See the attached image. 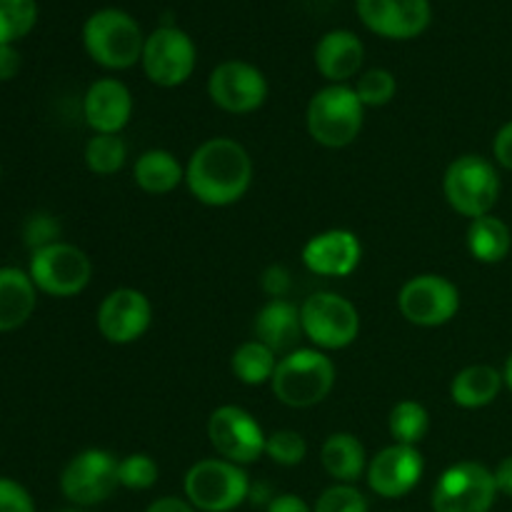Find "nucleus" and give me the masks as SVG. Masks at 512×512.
<instances>
[{"label":"nucleus","instance_id":"nucleus-12","mask_svg":"<svg viewBox=\"0 0 512 512\" xmlns=\"http://www.w3.org/2000/svg\"><path fill=\"white\" fill-rule=\"evenodd\" d=\"M398 310L410 325L440 328V325H448L458 315L460 290L445 275H415L400 288Z\"/></svg>","mask_w":512,"mask_h":512},{"label":"nucleus","instance_id":"nucleus-10","mask_svg":"<svg viewBox=\"0 0 512 512\" xmlns=\"http://www.w3.org/2000/svg\"><path fill=\"white\" fill-rule=\"evenodd\" d=\"M118 463L110 450L88 448L73 455L60 473V493L75 508H95L113 498L118 483Z\"/></svg>","mask_w":512,"mask_h":512},{"label":"nucleus","instance_id":"nucleus-43","mask_svg":"<svg viewBox=\"0 0 512 512\" xmlns=\"http://www.w3.org/2000/svg\"><path fill=\"white\" fill-rule=\"evenodd\" d=\"M503 380L505 385H508V390L512 393V353L508 355V360H505V368H503Z\"/></svg>","mask_w":512,"mask_h":512},{"label":"nucleus","instance_id":"nucleus-4","mask_svg":"<svg viewBox=\"0 0 512 512\" xmlns=\"http://www.w3.org/2000/svg\"><path fill=\"white\" fill-rule=\"evenodd\" d=\"M85 53L105 70H128L140 63L145 35L138 20L118 8H103L83 25Z\"/></svg>","mask_w":512,"mask_h":512},{"label":"nucleus","instance_id":"nucleus-34","mask_svg":"<svg viewBox=\"0 0 512 512\" xmlns=\"http://www.w3.org/2000/svg\"><path fill=\"white\" fill-rule=\"evenodd\" d=\"M313 512H370L368 498L355 485H330L315 500Z\"/></svg>","mask_w":512,"mask_h":512},{"label":"nucleus","instance_id":"nucleus-40","mask_svg":"<svg viewBox=\"0 0 512 512\" xmlns=\"http://www.w3.org/2000/svg\"><path fill=\"white\" fill-rule=\"evenodd\" d=\"M265 512H313V508H310L300 495L283 493V495H275V498L270 500L268 510Z\"/></svg>","mask_w":512,"mask_h":512},{"label":"nucleus","instance_id":"nucleus-21","mask_svg":"<svg viewBox=\"0 0 512 512\" xmlns=\"http://www.w3.org/2000/svg\"><path fill=\"white\" fill-rule=\"evenodd\" d=\"M255 340L268 345L280 358L293 350H298L303 335V320H300V308L285 298L268 300L255 315Z\"/></svg>","mask_w":512,"mask_h":512},{"label":"nucleus","instance_id":"nucleus-28","mask_svg":"<svg viewBox=\"0 0 512 512\" xmlns=\"http://www.w3.org/2000/svg\"><path fill=\"white\" fill-rule=\"evenodd\" d=\"M388 430L393 443L418 448L430 430L428 410H425V405H420L418 400H400V403H395L393 410H390Z\"/></svg>","mask_w":512,"mask_h":512},{"label":"nucleus","instance_id":"nucleus-2","mask_svg":"<svg viewBox=\"0 0 512 512\" xmlns=\"http://www.w3.org/2000/svg\"><path fill=\"white\" fill-rule=\"evenodd\" d=\"M338 370L328 353L318 348H298L278 360L270 390L288 408H313L320 405L335 388Z\"/></svg>","mask_w":512,"mask_h":512},{"label":"nucleus","instance_id":"nucleus-11","mask_svg":"<svg viewBox=\"0 0 512 512\" xmlns=\"http://www.w3.org/2000/svg\"><path fill=\"white\" fill-rule=\"evenodd\" d=\"M198 50L193 38L175 25H163L145 38L143 65L145 78L160 88H178L188 83L195 73Z\"/></svg>","mask_w":512,"mask_h":512},{"label":"nucleus","instance_id":"nucleus-24","mask_svg":"<svg viewBox=\"0 0 512 512\" xmlns=\"http://www.w3.org/2000/svg\"><path fill=\"white\" fill-rule=\"evenodd\" d=\"M503 385V373L493 365H468L450 383V400L463 410L488 408L498 400Z\"/></svg>","mask_w":512,"mask_h":512},{"label":"nucleus","instance_id":"nucleus-32","mask_svg":"<svg viewBox=\"0 0 512 512\" xmlns=\"http://www.w3.org/2000/svg\"><path fill=\"white\" fill-rule=\"evenodd\" d=\"M160 478V468L148 453H130L120 458L118 463V483L120 488L133 490V493H143L150 490Z\"/></svg>","mask_w":512,"mask_h":512},{"label":"nucleus","instance_id":"nucleus-1","mask_svg":"<svg viewBox=\"0 0 512 512\" xmlns=\"http://www.w3.org/2000/svg\"><path fill=\"white\" fill-rule=\"evenodd\" d=\"M253 158L233 138H208L193 150L185 165V185L198 203L228 208L253 185Z\"/></svg>","mask_w":512,"mask_h":512},{"label":"nucleus","instance_id":"nucleus-22","mask_svg":"<svg viewBox=\"0 0 512 512\" xmlns=\"http://www.w3.org/2000/svg\"><path fill=\"white\" fill-rule=\"evenodd\" d=\"M38 303V288L20 268H0V333L23 328Z\"/></svg>","mask_w":512,"mask_h":512},{"label":"nucleus","instance_id":"nucleus-31","mask_svg":"<svg viewBox=\"0 0 512 512\" xmlns=\"http://www.w3.org/2000/svg\"><path fill=\"white\" fill-rule=\"evenodd\" d=\"M355 93L365 108H383V105L393 103L395 93H398V80L390 70L370 68L358 75Z\"/></svg>","mask_w":512,"mask_h":512},{"label":"nucleus","instance_id":"nucleus-42","mask_svg":"<svg viewBox=\"0 0 512 512\" xmlns=\"http://www.w3.org/2000/svg\"><path fill=\"white\" fill-rule=\"evenodd\" d=\"M493 475H495V485H498V493L512 498V455L500 460L498 468L493 470Z\"/></svg>","mask_w":512,"mask_h":512},{"label":"nucleus","instance_id":"nucleus-16","mask_svg":"<svg viewBox=\"0 0 512 512\" xmlns=\"http://www.w3.org/2000/svg\"><path fill=\"white\" fill-rule=\"evenodd\" d=\"M425 473V458L413 445L393 443L375 453L368 463V488L378 498L400 500L413 493Z\"/></svg>","mask_w":512,"mask_h":512},{"label":"nucleus","instance_id":"nucleus-13","mask_svg":"<svg viewBox=\"0 0 512 512\" xmlns=\"http://www.w3.org/2000/svg\"><path fill=\"white\" fill-rule=\"evenodd\" d=\"M265 430L240 405H220L208 418V440L218 458L250 465L265 455Z\"/></svg>","mask_w":512,"mask_h":512},{"label":"nucleus","instance_id":"nucleus-41","mask_svg":"<svg viewBox=\"0 0 512 512\" xmlns=\"http://www.w3.org/2000/svg\"><path fill=\"white\" fill-rule=\"evenodd\" d=\"M145 512H198L185 498H175V495H165V498L153 500L145 508Z\"/></svg>","mask_w":512,"mask_h":512},{"label":"nucleus","instance_id":"nucleus-5","mask_svg":"<svg viewBox=\"0 0 512 512\" xmlns=\"http://www.w3.org/2000/svg\"><path fill=\"white\" fill-rule=\"evenodd\" d=\"M183 493L198 512H233L250 498V478L243 465L205 458L188 468Z\"/></svg>","mask_w":512,"mask_h":512},{"label":"nucleus","instance_id":"nucleus-26","mask_svg":"<svg viewBox=\"0 0 512 512\" xmlns=\"http://www.w3.org/2000/svg\"><path fill=\"white\" fill-rule=\"evenodd\" d=\"M465 243H468V253L473 255V260H478V263H503L512 248L510 225L493 213L483 215V218H475L470 220Z\"/></svg>","mask_w":512,"mask_h":512},{"label":"nucleus","instance_id":"nucleus-33","mask_svg":"<svg viewBox=\"0 0 512 512\" xmlns=\"http://www.w3.org/2000/svg\"><path fill=\"white\" fill-rule=\"evenodd\" d=\"M265 455L273 460L275 465L283 468H295L308 458V443L295 430H275L265 438Z\"/></svg>","mask_w":512,"mask_h":512},{"label":"nucleus","instance_id":"nucleus-44","mask_svg":"<svg viewBox=\"0 0 512 512\" xmlns=\"http://www.w3.org/2000/svg\"><path fill=\"white\" fill-rule=\"evenodd\" d=\"M60 512H90V510H85V508H68V510H60Z\"/></svg>","mask_w":512,"mask_h":512},{"label":"nucleus","instance_id":"nucleus-7","mask_svg":"<svg viewBox=\"0 0 512 512\" xmlns=\"http://www.w3.org/2000/svg\"><path fill=\"white\" fill-rule=\"evenodd\" d=\"M303 335L313 343V348L330 353L345 350L358 340L360 313L348 298L330 290H320L300 305Z\"/></svg>","mask_w":512,"mask_h":512},{"label":"nucleus","instance_id":"nucleus-6","mask_svg":"<svg viewBox=\"0 0 512 512\" xmlns=\"http://www.w3.org/2000/svg\"><path fill=\"white\" fill-rule=\"evenodd\" d=\"M500 175L495 163L483 155H460L443 175V193L450 208L463 218H483L493 213L500 198Z\"/></svg>","mask_w":512,"mask_h":512},{"label":"nucleus","instance_id":"nucleus-17","mask_svg":"<svg viewBox=\"0 0 512 512\" xmlns=\"http://www.w3.org/2000/svg\"><path fill=\"white\" fill-rule=\"evenodd\" d=\"M358 18L370 33L388 40H410L430 25V0H358Z\"/></svg>","mask_w":512,"mask_h":512},{"label":"nucleus","instance_id":"nucleus-35","mask_svg":"<svg viewBox=\"0 0 512 512\" xmlns=\"http://www.w3.org/2000/svg\"><path fill=\"white\" fill-rule=\"evenodd\" d=\"M0 512H35L33 495L18 480L0 478Z\"/></svg>","mask_w":512,"mask_h":512},{"label":"nucleus","instance_id":"nucleus-23","mask_svg":"<svg viewBox=\"0 0 512 512\" xmlns=\"http://www.w3.org/2000/svg\"><path fill=\"white\" fill-rule=\"evenodd\" d=\"M323 470L340 485H355L368 473V453L365 445L353 433H333L320 448Z\"/></svg>","mask_w":512,"mask_h":512},{"label":"nucleus","instance_id":"nucleus-39","mask_svg":"<svg viewBox=\"0 0 512 512\" xmlns=\"http://www.w3.org/2000/svg\"><path fill=\"white\" fill-rule=\"evenodd\" d=\"M20 65H23L20 50L15 45H0V80L3 83L13 80L20 73Z\"/></svg>","mask_w":512,"mask_h":512},{"label":"nucleus","instance_id":"nucleus-25","mask_svg":"<svg viewBox=\"0 0 512 512\" xmlns=\"http://www.w3.org/2000/svg\"><path fill=\"white\" fill-rule=\"evenodd\" d=\"M133 180L143 193L168 195L185 183V168L170 150L150 148L135 160Z\"/></svg>","mask_w":512,"mask_h":512},{"label":"nucleus","instance_id":"nucleus-27","mask_svg":"<svg viewBox=\"0 0 512 512\" xmlns=\"http://www.w3.org/2000/svg\"><path fill=\"white\" fill-rule=\"evenodd\" d=\"M280 355L273 353L260 340H245L230 355V370L243 385L258 388V385H270L275 368H278Z\"/></svg>","mask_w":512,"mask_h":512},{"label":"nucleus","instance_id":"nucleus-36","mask_svg":"<svg viewBox=\"0 0 512 512\" xmlns=\"http://www.w3.org/2000/svg\"><path fill=\"white\" fill-rule=\"evenodd\" d=\"M60 228L50 215H35L25 225V243H30V248L38 250L45 248L50 243H58Z\"/></svg>","mask_w":512,"mask_h":512},{"label":"nucleus","instance_id":"nucleus-19","mask_svg":"<svg viewBox=\"0 0 512 512\" xmlns=\"http://www.w3.org/2000/svg\"><path fill=\"white\" fill-rule=\"evenodd\" d=\"M83 118L93 133L120 135L133 118V95L118 78H100L85 90Z\"/></svg>","mask_w":512,"mask_h":512},{"label":"nucleus","instance_id":"nucleus-8","mask_svg":"<svg viewBox=\"0 0 512 512\" xmlns=\"http://www.w3.org/2000/svg\"><path fill=\"white\" fill-rule=\"evenodd\" d=\"M28 275L38 293L53 295V298H73L90 285L93 263L78 245L58 240V243L33 250Z\"/></svg>","mask_w":512,"mask_h":512},{"label":"nucleus","instance_id":"nucleus-29","mask_svg":"<svg viewBox=\"0 0 512 512\" xmlns=\"http://www.w3.org/2000/svg\"><path fill=\"white\" fill-rule=\"evenodd\" d=\"M85 165L95 175H115L128 163V145L120 135L93 133V138L85 143Z\"/></svg>","mask_w":512,"mask_h":512},{"label":"nucleus","instance_id":"nucleus-3","mask_svg":"<svg viewBox=\"0 0 512 512\" xmlns=\"http://www.w3.org/2000/svg\"><path fill=\"white\" fill-rule=\"evenodd\" d=\"M365 123V105L353 85H325L310 98L305 128L318 145L330 150L348 148L358 140Z\"/></svg>","mask_w":512,"mask_h":512},{"label":"nucleus","instance_id":"nucleus-15","mask_svg":"<svg viewBox=\"0 0 512 512\" xmlns=\"http://www.w3.org/2000/svg\"><path fill=\"white\" fill-rule=\"evenodd\" d=\"M153 323V305L143 290L115 288L100 300L95 325L110 345H130L143 338Z\"/></svg>","mask_w":512,"mask_h":512},{"label":"nucleus","instance_id":"nucleus-30","mask_svg":"<svg viewBox=\"0 0 512 512\" xmlns=\"http://www.w3.org/2000/svg\"><path fill=\"white\" fill-rule=\"evenodd\" d=\"M38 23L35 0H0V45H15Z\"/></svg>","mask_w":512,"mask_h":512},{"label":"nucleus","instance_id":"nucleus-9","mask_svg":"<svg viewBox=\"0 0 512 512\" xmlns=\"http://www.w3.org/2000/svg\"><path fill=\"white\" fill-rule=\"evenodd\" d=\"M498 495L493 470L475 460H463L443 470L430 505L433 512H490Z\"/></svg>","mask_w":512,"mask_h":512},{"label":"nucleus","instance_id":"nucleus-38","mask_svg":"<svg viewBox=\"0 0 512 512\" xmlns=\"http://www.w3.org/2000/svg\"><path fill=\"white\" fill-rule=\"evenodd\" d=\"M493 158L500 168L510 170L512 173V120L503 125V128L495 133L493 140Z\"/></svg>","mask_w":512,"mask_h":512},{"label":"nucleus","instance_id":"nucleus-20","mask_svg":"<svg viewBox=\"0 0 512 512\" xmlns=\"http://www.w3.org/2000/svg\"><path fill=\"white\" fill-rule=\"evenodd\" d=\"M365 60L363 40L350 30H330L315 45V68L330 85H348Z\"/></svg>","mask_w":512,"mask_h":512},{"label":"nucleus","instance_id":"nucleus-37","mask_svg":"<svg viewBox=\"0 0 512 512\" xmlns=\"http://www.w3.org/2000/svg\"><path fill=\"white\" fill-rule=\"evenodd\" d=\"M263 290L270 295V300L285 298L290 290V273L285 265H270L263 273Z\"/></svg>","mask_w":512,"mask_h":512},{"label":"nucleus","instance_id":"nucleus-18","mask_svg":"<svg viewBox=\"0 0 512 512\" xmlns=\"http://www.w3.org/2000/svg\"><path fill=\"white\" fill-rule=\"evenodd\" d=\"M303 265L323 278H348L363 260V243L353 230L330 228L303 245Z\"/></svg>","mask_w":512,"mask_h":512},{"label":"nucleus","instance_id":"nucleus-14","mask_svg":"<svg viewBox=\"0 0 512 512\" xmlns=\"http://www.w3.org/2000/svg\"><path fill=\"white\" fill-rule=\"evenodd\" d=\"M268 78L263 70L245 60H225L215 65L208 78V98L215 108L230 115L255 113L268 100Z\"/></svg>","mask_w":512,"mask_h":512}]
</instances>
